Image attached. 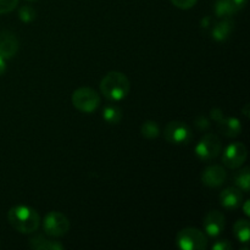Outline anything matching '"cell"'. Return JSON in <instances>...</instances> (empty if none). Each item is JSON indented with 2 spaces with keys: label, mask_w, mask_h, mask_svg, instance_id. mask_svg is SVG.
Returning a JSON list of instances; mask_svg holds the SVG:
<instances>
[{
  "label": "cell",
  "mask_w": 250,
  "mask_h": 250,
  "mask_svg": "<svg viewBox=\"0 0 250 250\" xmlns=\"http://www.w3.org/2000/svg\"><path fill=\"white\" fill-rule=\"evenodd\" d=\"M10 225L20 233H33L39 229L41 217L38 212L26 205H17L11 208L7 214Z\"/></svg>",
  "instance_id": "obj_1"
},
{
  "label": "cell",
  "mask_w": 250,
  "mask_h": 250,
  "mask_svg": "<svg viewBox=\"0 0 250 250\" xmlns=\"http://www.w3.org/2000/svg\"><path fill=\"white\" fill-rule=\"evenodd\" d=\"M131 83L126 75L117 71L107 73L100 82V92L110 102H120L128 95Z\"/></svg>",
  "instance_id": "obj_2"
},
{
  "label": "cell",
  "mask_w": 250,
  "mask_h": 250,
  "mask_svg": "<svg viewBox=\"0 0 250 250\" xmlns=\"http://www.w3.org/2000/svg\"><path fill=\"white\" fill-rule=\"evenodd\" d=\"M177 246L183 250H205L208 247L207 234L195 227H187L178 232Z\"/></svg>",
  "instance_id": "obj_3"
},
{
  "label": "cell",
  "mask_w": 250,
  "mask_h": 250,
  "mask_svg": "<svg viewBox=\"0 0 250 250\" xmlns=\"http://www.w3.org/2000/svg\"><path fill=\"white\" fill-rule=\"evenodd\" d=\"M72 104L78 111L90 114L100 105V97L93 88L81 87L72 93Z\"/></svg>",
  "instance_id": "obj_4"
},
{
  "label": "cell",
  "mask_w": 250,
  "mask_h": 250,
  "mask_svg": "<svg viewBox=\"0 0 250 250\" xmlns=\"http://www.w3.org/2000/svg\"><path fill=\"white\" fill-rule=\"evenodd\" d=\"M43 229L46 236L59 238L65 236L70 229V221L60 211H50L43 220Z\"/></svg>",
  "instance_id": "obj_5"
},
{
  "label": "cell",
  "mask_w": 250,
  "mask_h": 250,
  "mask_svg": "<svg viewBox=\"0 0 250 250\" xmlns=\"http://www.w3.org/2000/svg\"><path fill=\"white\" fill-rule=\"evenodd\" d=\"M164 137L171 144H188L193 136L189 126L182 121H171L164 128Z\"/></svg>",
  "instance_id": "obj_6"
},
{
  "label": "cell",
  "mask_w": 250,
  "mask_h": 250,
  "mask_svg": "<svg viewBox=\"0 0 250 250\" xmlns=\"http://www.w3.org/2000/svg\"><path fill=\"white\" fill-rule=\"evenodd\" d=\"M221 153V141L216 134L208 133L195 146V154L203 161L214 160Z\"/></svg>",
  "instance_id": "obj_7"
},
{
  "label": "cell",
  "mask_w": 250,
  "mask_h": 250,
  "mask_svg": "<svg viewBox=\"0 0 250 250\" xmlns=\"http://www.w3.org/2000/svg\"><path fill=\"white\" fill-rule=\"evenodd\" d=\"M247 156H248L247 146L241 142H234V143L229 144L225 150L224 155H222V163L226 167L236 170L246 163Z\"/></svg>",
  "instance_id": "obj_8"
},
{
  "label": "cell",
  "mask_w": 250,
  "mask_h": 250,
  "mask_svg": "<svg viewBox=\"0 0 250 250\" xmlns=\"http://www.w3.org/2000/svg\"><path fill=\"white\" fill-rule=\"evenodd\" d=\"M227 178V172L222 166L211 165L205 168L202 173L203 185L210 188H217L224 185Z\"/></svg>",
  "instance_id": "obj_9"
},
{
  "label": "cell",
  "mask_w": 250,
  "mask_h": 250,
  "mask_svg": "<svg viewBox=\"0 0 250 250\" xmlns=\"http://www.w3.org/2000/svg\"><path fill=\"white\" fill-rule=\"evenodd\" d=\"M226 221L222 212L219 210H212L208 212V215L204 219V229L208 236L217 237L224 232Z\"/></svg>",
  "instance_id": "obj_10"
},
{
  "label": "cell",
  "mask_w": 250,
  "mask_h": 250,
  "mask_svg": "<svg viewBox=\"0 0 250 250\" xmlns=\"http://www.w3.org/2000/svg\"><path fill=\"white\" fill-rule=\"evenodd\" d=\"M19 39L11 31L0 32V56L7 60L16 55L19 51Z\"/></svg>",
  "instance_id": "obj_11"
},
{
  "label": "cell",
  "mask_w": 250,
  "mask_h": 250,
  "mask_svg": "<svg viewBox=\"0 0 250 250\" xmlns=\"http://www.w3.org/2000/svg\"><path fill=\"white\" fill-rule=\"evenodd\" d=\"M242 200H243V195H242L239 188H226L220 194V203H221V205L229 210L238 209L242 205Z\"/></svg>",
  "instance_id": "obj_12"
},
{
  "label": "cell",
  "mask_w": 250,
  "mask_h": 250,
  "mask_svg": "<svg viewBox=\"0 0 250 250\" xmlns=\"http://www.w3.org/2000/svg\"><path fill=\"white\" fill-rule=\"evenodd\" d=\"M234 29V21L229 17H224L221 22L215 24L211 29L212 38L216 42H225L229 38Z\"/></svg>",
  "instance_id": "obj_13"
},
{
  "label": "cell",
  "mask_w": 250,
  "mask_h": 250,
  "mask_svg": "<svg viewBox=\"0 0 250 250\" xmlns=\"http://www.w3.org/2000/svg\"><path fill=\"white\" fill-rule=\"evenodd\" d=\"M217 126L220 132L229 138H234L242 132V125L236 117H224L217 122Z\"/></svg>",
  "instance_id": "obj_14"
},
{
  "label": "cell",
  "mask_w": 250,
  "mask_h": 250,
  "mask_svg": "<svg viewBox=\"0 0 250 250\" xmlns=\"http://www.w3.org/2000/svg\"><path fill=\"white\" fill-rule=\"evenodd\" d=\"M29 247L36 250H62L63 246L56 241L45 238L44 236H36L29 239Z\"/></svg>",
  "instance_id": "obj_15"
},
{
  "label": "cell",
  "mask_w": 250,
  "mask_h": 250,
  "mask_svg": "<svg viewBox=\"0 0 250 250\" xmlns=\"http://www.w3.org/2000/svg\"><path fill=\"white\" fill-rule=\"evenodd\" d=\"M238 10L233 5L232 0H216L215 2V14L219 17H231L232 15L237 14Z\"/></svg>",
  "instance_id": "obj_16"
},
{
  "label": "cell",
  "mask_w": 250,
  "mask_h": 250,
  "mask_svg": "<svg viewBox=\"0 0 250 250\" xmlns=\"http://www.w3.org/2000/svg\"><path fill=\"white\" fill-rule=\"evenodd\" d=\"M233 233L239 242L248 243L250 236V225L248 220H238L233 226Z\"/></svg>",
  "instance_id": "obj_17"
},
{
  "label": "cell",
  "mask_w": 250,
  "mask_h": 250,
  "mask_svg": "<svg viewBox=\"0 0 250 250\" xmlns=\"http://www.w3.org/2000/svg\"><path fill=\"white\" fill-rule=\"evenodd\" d=\"M103 119L110 125H117L122 120V111L116 105H109L103 110Z\"/></svg>",
  "instance_id": "obj_18"
},
{
  "label": "cell",
  "mask_w": 250,
  "mask_h": 250,
  "mask_svg": "<svg viewBox=\"0 0 250 250\" xmlns=\"http://www.w3.org/2000/svg\"><path fill=\"white\" fill-rule=\"evenodd\" d=\"M141 133L146 139H155L160 136V127L155 121H146L141 127Z\"/></svg>",
  "instance_id": "obj_19"
},
{
  "label": "cell",
  "mask_w": 250,
  "mask_h": 250,
  "mask_svg": "<svg viewBox=\"0 0 250 250\" xmlns=\"http://www.w3.org/2000/svg\"><path fill=\"white\" fill-rule=\"evenodd\" d=\"M234 183L239 189L243 192H249V186H250V176H249V167L242 168L241 171L236 173L234 176Z\"/></svg>",
  "instance_id": "obj_20"
},
{
  "label": "cell",
  "mask_w": 250,
  "mask_h": 250,
  "mask_svg": "<svg viewBox=\"0 0 250 250\" xmlns=\"http://www.w3.org/2000/svg\"><path fill=\"white\" fill-rule=\"evenodd\" d=\"M19 17L24 23H29V22H32L37 17V11L32 6H29V5H24V6L20 7Z\"/></svg>",
  "instance_id": "obj_21"
},
{
  "label": "cell",
  "mask_w": 250,
  "mask_h": 250,
  "mask_svg": "<svg viewBox=\"0 0 250 250\" xmlns=\"http://www.w3.org/2000/svg\"><path fill=\"white\" fill-rule=\"evenodd\" d=\"M17 4H19V0H0V15L14 11Z\"/></svg>",
  "instance_id": "obj_22"
},
{
  "label": "cell",
  "mask_w": 250,
  "mask_h": 250,
  "mask_svg": "<svg viewBox=\"0 0 250 250\" xmlns=\"http://www.w3.org/2000/svg\"><path fill=\"white\" fill-rule=\"evenodd\" d=\"M198 0H171L173 5L178 9H182V10H188V9H192L195 4H197Z\"/></svg>",
  "instance_id": "obj_23"
},
{
  "label": "cell",
  "mask_w": 250,
  "mask_h": 250,
  "mask_svg": "<svg viewBox=\"0 0 250 250\" xmlns=\"http://www.w3.org/2000/svg\"><path fill=\"white\" fill-rule=\"evenodd\" d=\"M194 124H195V127H197L199 131H207V129L210 127L209 120H208L207 117H204V116L198 117V119L195 120Z\"/></svg>",
  "instance_id": "obj_24"
},
{
  "label": "cell",
  "mask_w": 250,
  "mask_h": 250,
  "mask_svg": "<svg viewBox=\"0 0 250 250\" xmlns=\"http://www.w3.org/2000/svg\"><path fill=\"white\" fill-rule=\"evenodd\" d=\"M214 250H231L232 244L229 243L227 239H220V241L215 242L214 246H212Z\"/></svg>",
  "instance_id": "obj_25"
},
{
  "label": "cell",
  "mask_w": 250,
  "mask_h": 250,
  "mask_svg": "<svg viewBox=\"0 0 250 250\" xmlns=\"http://www.w3.org/2000/svg\"><path fill=\"white\" fill-rule=\"evenodd\" d=\"M210 116H211V119L216 122H219L220 120L225 117L224 112H222L221 109H212L211 111H210Z\"/></svg>",
  "instance_id": "obj_26"
},
{
  "label": "cell",
  "mask_w": 250,
  "mask_h": 250,
  "mask_svg": "<svg viewBox=\"0 0 250 250\" xmlns=\"http://www.w3.org/2000/svg\"><path fill=\"white\" fill-rule=\"evenodd\" d=\"M232 2H233V5L236 6V9L239 11V10H242L244 6H246L247 0H232Z\"/></svg>",
  "instance_id": "obj_27"
},
{
  "label": "cell",
  "mask_w": 250,
  "mask_h": 250,
  "mask_svg": "<svg viewBox=\"0 0 250 250\" xmlns=\"http://www.w3.org/2000/svg\"><path fill=\"white\" fill-rule=\"evenodd\" d=\"M6 71V62H5V59L2 56H0V76H2Z\"/></svg>",
  "instance_id": "obj_28"
},
{
  "label": "cell",
  "mask_w": 250,
  "mask_h": 250,
  "mask_svg": "<svg viewBox=\"0 0 250 250\" xmlns=\"http://www.w3.org/2000/svg\"><path fill=\"white\" fill-rule=\"evenodd\" d=\"M210 22H211V19H210V17H205V19L202 20L200 23H202V26L204 27V28H207L208 26H210Z\"/></svg>",
  "instance_id": "obj_29"
},
{
  "label": "cell",
  "mask_w": 250,
  "mask_h": 250,
  "mask_svg": "<svg viewBox=\"0 0 250 250\" xmlns=\"http://www.w3.org/2000/svg\"><path fill=\"white\" fill-rule=\"evenodd\" d=\"M248 207H249V202H247V203H246V207H244V212H246L247 216H249V215H250Z\"/></svg>",
  "instance_id": "obj_30"
},
{
  "label": "cell",
  "mask_w": 250,
  "mask_h": 250,
  "mask_svg": "<svg viewBox=\"0 0 250 250\" xmlns=\"http://www.w3.org/2000/svg\"><path fill=\"white\" fill-rule=\"evenodd\" d=\"M26 1H29V2H34V1H37V0H26Z\"/></svg>",
  "instance_id": "obj_31"
}]
</instances>
